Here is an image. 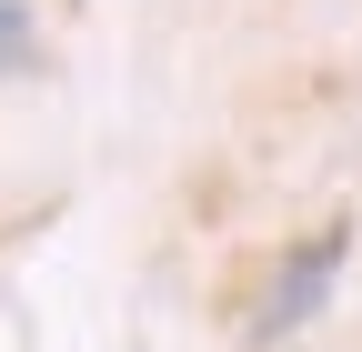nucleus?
Segmentation results:
<instances>
[{"label": "nucleus", "instance_id": "nucleus-1", "mask_svg": "<svg viewBox=\"0 0 362 352\" xmlns=\"http://www.w3.org/2000/svg\"><path fill=\"white\" fill-rule=\"evenodd\" d=\"M332 272H342V222H332V232H312L302 252H282V272H272L262 312H252V342H282V332H302L312 312H322Z\"/></svg>", "mask_w": 362, "mask_h": 352}, {"label": "nucleus", "instance_id": "nucleus-2", "mask_svg": "<svg viewBox=\"0 0 362 352\" xmlns=\"http://www.w3.org/2000/svg\"><path fill=\"white\" fill-rule=\"evenodd\" d=\"M40 71V30H30V0H0V81Z\"/></svg>", "mask_w": 362, "mask_h": 352}]
</instances>
